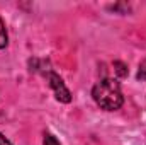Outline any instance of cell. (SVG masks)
<instances>
[{"label":"cell","instance_id":"obj_7","mask_svg":"<svg viewBox=\"0 0 146 145\" xmlns=\"http://www.w3.org/2000/svg\"><path fill=\"white\" fill-rule=\"evenodd\" d=\"M0 145H12V142H10L3 133H0Z\"/></svg>","mask_w":146,"mask_h":145},{"label":"cell","instance_id":"obj_1","mask_svg":"<svg viewBox=\"0 0 146 145\" xmlns=\"http://www.w3.org/2000/svg\"><path fill=\"white\" fill-rule=\"evenodd\" d=\"M92 97L99 108L106 111H115L124 104L121 85L114 79H100L92 87Z\"/></svg>","mask_w":146,"mask_h":145},{"label":"cell","instance_id":"obj_2","mask_svg":"<svg viewBox=\"0 0 146 145\" xmlns=\"http://www.w3.org/2000/svg\"><path fill=\"white\" fill-rule=\"evenodd\" d=\"M44 75H46V79H48V82H49V87H51L53 92H54V97H56L60 103L68 104V103L72 101V92H70V89L65 85L63 79L54 72H46Z\"/></svg>","mask_w":146,"mask_h":145},{"label":"cell","instance_id":"obj_4","mask_svg":"<svg viewBox=\"0 0 146 145\" xmlns=\"http://www.w3.org/2000/svg\"><path fill=\"white\" fill-rule=\"evenodd\" d=\"M7 44H9L7 28H5V22H3V21H2V17H0V50L7 48Z\"/></svg>","mask_w":146,"mask_h":145},{"label":"cell","instance_id":"obj_5","mask_svg":"<svg viewBox=\"0 0 146 145\" xmlns=\"http://www.w3.org/2000/svg\"><path fill=\"white\" fill-rule=\"evenodd\" d=\"M42 145H61L58 142V138L51 133H44V138H42Z\"/></svg>","mask_w":146,"mask_h":145},{"label":"cell","instance_id":"obj_3","mask_svg":"<svg viewBox=\"0 0 146 145\" xmlns=\"http://www.w3.org/2000/svg\"><path fill=\"white\" fill-rule=\"evenodd\" d=\"M112 67H114V72L117 73V77H121V79H124V77H127V65L124 63V62H119V60H115L114 63H112Z\"/></svg>","mask_w":146,"mask_h":145},{"label":"cell","instance_id":"obj_6","mask_svg":"<svg viewBox=\"0 0 146 145\" xmlns=\"http://www.w3.org/2000/svg\"><path fill=\"white\" fill-rule=\"evenodd\" d=\"M139 80H146V58L139 63V70H138V75H136Z\"/></svg>","mask_w":146,"mask_h":145}]
</instances>
